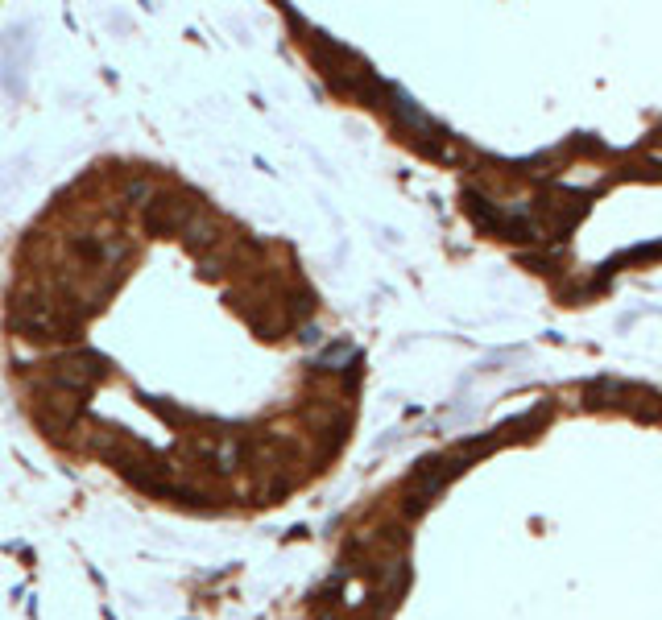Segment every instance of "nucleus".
Wrapping results in <instances>:
<instances>
[{
    "instance_id": "obj_1",
    "label": "nucleus",
    "mask_w": 662,
    "mask_h": 620,
    "mask_svg": "<svg viewBox=\"0 0 662 620\" xmlns=\"http://www.w3.org/2000/svg\"><path fill=\"white\" fill-rule=\"evenodd\" d=\"M224 228H220V220L212 211H203V207H195L191 215H187V224L178 228V236H183V244L191 248V253H207V248H216L224 236H220Z\"/></svg>"
},
{
    "instance_id": "obj_3",
    "label": "nucleus",
    "mask_w": 662,
    "mask_h": 620,
    "mask_svg": "<svg viewBox=\"0 0 662 620\" xmlns=\"http://www.w3.org/2000/svg\"><path fill=\"white\" fill-rule=\"evenodd\" d=\"M315 620H340V612H336V608H323Z\"/></svg>"
},
{
    "instance_id": "obj_2",
    "label": "nucleus",
    "mask_w": 662,
    "mask_h": 620,
    "mask_svg": "<svg viewBox=\"0 0 662 620\" xmlns=\"http://www.w3.org/2000/svg\"><path fill=\"white\" fill-rule=\"evenodd\" d=\"M298 339H303V344H319V339H323V331H319L315 323H307V327H303V335H298Z\"/></svg>"
}]
</instances>
